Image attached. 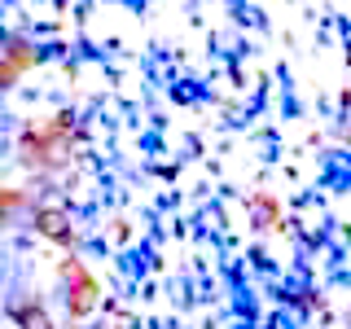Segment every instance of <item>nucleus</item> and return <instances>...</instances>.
Returning <instances> with one entry per match:
<instances>
[{"instance_id": "1", "label": "nucleus", "mask_w": 351, "mask_h": 329, "mask_svg": "<svg viewBox=\"0 0 351 329\" xmlns=\"http://www.w3.org/2000/svg\"><path fill=\"white\" fill-rule=\"evenodd\" d=\"M18 154L31 171H62L75 158V123L71 114L44 119V123H27L18 136Z\"/></svg>"}, {"instance_id": "2", "label": "nucleus", "mask_w": 351, "mask_h": 329, "mask_svg": "<svg viewBox=\"0 0 351 329\" xmlns=\"http://www.w3.org/2000/svg\"><path fill=\"white\" fill-rule=\"evenodd\" d=\"M58 281H62V299H66L71 321H84L88 312H97V303H101V281L93 277V268H88L84 259L62 255L58 259Z\"/></svg>"}, {"instance_id": "3", "label": "nucleus", "mask_w": 351, "mask_h": 329, "mask_svg": "<svg viewBox=\"0 0 351 329\" xmlns=\"http://www.w3.org/2000/svg\"><path fill=\"white\" fill-rule=\"evenodd\" d=\"M40 62V53L18 36H0V88H14L31 66Z\"/></svg>"}, {"instance_id": "4", "label": "nucleus", "mask_w": 351, "mask_h": 329, "mask_svg": "<svg viewBox=\"0 0 351 329\" xmlns=\"http://www.w3.org/2000/svg\"><path fill=\"white\" fill-rule=\"evenodd\" d=\"M31 224H36V233L44 241H53V246H71L75 241L71 215H66L62 206H36V211H31Z\"/></svg>"}, {"instance_id": "5", "label": "nucleus", "mask_w": 351, "mask_h": 329, "mask_svg": "<svg viewBox=\"0 0 351 329\" xmlns=\"http://www.w3.org/2000/svg\"><path fill=\"white\" fill-rule=\"evenodd\" d=\"M9 321H14L18 329H58L36 299H14V303H9Z\"/></svg>"}, {"instance_id": "6", "label": "nucleus", "mask_w": 351, "mask_h": 329, "mask_svg": "<svg viewBox=\"0 0 351 329\" xmlns=\"http://www.w3.org/2000/svg\"><path fill=\"white\" fill-rule=\"evenodd\" d=\"M250 211L259 215V228H277L281 224V202L272 193H255L250 197Z\"/></svg>"}]
</instances>
